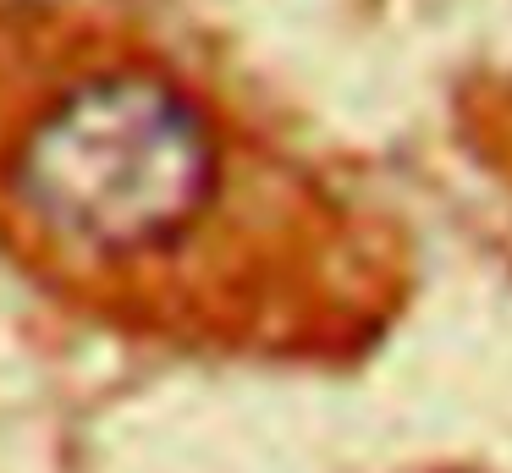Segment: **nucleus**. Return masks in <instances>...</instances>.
I'll list each match as a JSON object with an SVG mask.
<instances>
[{
	"label": "nucleus",
	"mask_w": 512,
	"mask_h": 473,
	"mask_svg": "<svg viewBox=\"0 0 512 473\" xmlns=\"http://www.w3.org/2000/svg\"><path fill=\"white\" fill-rule=\"evenodd\" d=\"M226 143L193 88L155 66H94L34 105L6 149V198L45 248L138 264L199 231Z\"/></svg>",
	"instance_id": "f257e3e1"
}]
</instances>
